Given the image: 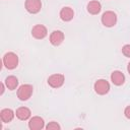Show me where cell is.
<instances>
[{
	"mask_svg": "<svg viewBox=\"0 0 130 130\" xmlns=\"http://www.w3.org/2000/svg\"><path fill=\"white\" fill-rule=\"evenodd\" d=\"M3 65L9 70L16 68L18 65V56L13 52L6 53L3 56Z\"/></svg>",
	"mask_w": 130,
	"mask_h": 130,
	"instance_id": "cell-1",
	"label": "cell"
},
{
	"mask_svg": "<svg viewBox=\"0 0 130 130\" xmlns=\"http://www.w3.org/2000/svg\"><path fill=\"white\" fill-rule=\"evenodd\" d=\"M34 92V87L31 84H22L17 88V98L20 101H27Z\"/></svg>",
	"mask_w": 130,
	"mask_h": 130,
	"instance_id": "cell-2",
	"label": "cell"
},
{
	"mask_svg": "<svg viewBox=\"0 0 130 130\" xmlns=\"http://www.w3.org/2000/svg\"><path fill=\"white\" fill-rule=\"evenodd\" d=\"M101 21H102L103 25H105L106 27H112L117 23V15L114 11L108 10L103 13Z\"/></svg>",
	"mask_w": 130,
	"mask_h": 130,
	"instance_id": "cell-3",
	"label": "cell"
},
{
	"mask_svg": "<svg viewBox=\"0 0 130 130\" xmlns=\"http://www.w3.org/2000/svg\"><path fill=\"white\" fill-rule=\"evenodd\" d=\"M93 89L100 95L107 94L110 91V83L106 79H98L93 84Z\"/></svg>",
	"mask_w": 130,
	"mask_h": 130,
	"instance_id": "cell-4",
	"label": "cell"
},
{
	"mask_svg": "<svg viewBox=\"0 0 130 130\" xmlns=\"http://www.w3.org/2000/svg\"><path fill=\"white\" fill-rule=\"evenodd\" d=\"M65 77L61 73H55L49 76L48 78V84L53 88H59L64 84Z\"/></svg>",
	"mask_w": 130,
	"mask_h": 130,
	"instance_id": "cell-5",
	"label": "cell"
},
{
	"mask_svg": "<svg viewBox=\"0 0 130 130\" xmlns=\"http://www.w3.org/2000/svg\"><path fill=\"white\" fill-rule=\"evenodd\" d=\"M24 6H25V9L27 12H29L31 14H36V13L40 12V10L42 8V2H41V0H25Z\"/></svg>",
	"mask_w": 130,
	"mask_h": 130,
	"instance_id": "cell-6",
	"label": "cell"
},
{
	"mask_svg": "<svg viewBox=\"0 0 130 130\" xmlns=\"http://www.w3.org/2000/svg\"><path fill=\"white\" fill-rule=\"evenodd\" d=\"M48 35L47 27L43 24H36L31 28V36L37 40H43Z\"/></svg>",
	"mask_w": 130,
	"mask_h": 130,
	"instance_id": "cell-7",
	"label": "cell"
},
{
	"mask_svg": "<svg viewBox=\"0 0 130 130\" xmlns=\"http://www.w3.org/2000/svg\"><path fill=\"white\" fill-rule=\"evenodd\" d=\"M28 128L30 130H41V129L45 128L44 119L40 116L30 117L28 120Z\"/></svg>",
	"mask_w": 130,
	"mask_h": 130,
	"instance_id": "cell-8",
	"label": "cell"
},
{
	"mask_svg": "<svg viewBox=\"0 0 130 130\" xmlns=\"http://www.w3.org/2000/svg\"><path fill=\"white\" fill-rule=\"evenodd\" d=\"M64 41V34L61 30H54L50 35V43L53 46H59Z\"/></svg>",
	"mask_w": 130,
	"mask_h": 130,
	"instance_id": "cell-9",
	"label": "cell"
},
{
	"mask_svg": "<svg viewBox=\"0 0 130 130\" xmlns=\"http://www.w3.org/2000/svg\"><path fill=\"white\" fill-rule=\"evenodd\" d=\"M59 15H60V18H61L63 21H65V22L70 21V20H72V18L74 17V10H73L71 7L66 6V7H63V8L60 10Z\"/></svg>",
	"mask_w": 130,
	"mask_h": 130,
	"instance_id": "cell-10",
	"label": "cell"
},
{
	"mask_svg": "<svg viewBox=\"0 0 130 130\" xmlns=\"http://www.w3.org/2000/svg\"><path fill=\"white\" fill-rule=\"evenodd\" d=\"M111 81L113 82V84L120 86L125 82V75L123 74V72H121L119 70L113 71L111 74Z\"/></svg>",
	"mask_w": 130,
	"mask_h": 130,
	"instance_id": "cell-11",
	"label": "cell"
},
{
	"mask_svg": "<svg viewBox=\"0 0 130 130\" xmlns=\"http://www.w3.org/2000/svg\"><path fill=\"white\" fill-rule=\"evenodd\" d=\"M15 116L21 120V121H25V120H28L31 116V112L28 108L26 107H19L16 111H15Z\"/></svg>",
	"mask_w": 130,
	"mask_h": 130,
	"instance_id": "cell-12",
	"label": "cell"
},
{
	"mask_svg": "<svg viewBox=\"0 0 130 130\" xmlns=\"http://www.w3.org/2000/svg\"><path fill=\"white\" fill-rule=\"evenodd\" d=\"M86 9H87V12L88 13H90L92 15H95V14H99L101 12L102 5H101V3L98 0H92V1H89L87 3Z\"/></svg>",
	"mask_w": 130,
	"mask_h": 130,
	"instance_id": "cell-13",
	"label": "cell"
},
{
	"mask_svg": "<svg viewBox=\"0 0 130 130\" xmlns=\"http://www.w3.org/2000/svg\"><path fill=\"white\" fill-rule=\"evenodd\" d=\"M14 116H15V113L11 109H8V108L3 109L0 112V119H1V121L3 123H9V122H11L13 120Z\"/></svg>",
	"mask_w": 130,
	"mask_h": 130,
	"instance_id": "cell-14",
	"label": "cell"
},
{
	"mask_svg": "<svg viewBox=\"0 0 130 130\" xmlns=\"http://www.w3.org/2000/svg\"><path fill=\"white\" fill-rule=\"evenodd\" d=\"M4 83H5L6 87H7L9 90H14V89L18 86V79H17V77H15L14 75H10V76L6 77Z\"/></svg>",
	"mask_w": 130,
	"mask_h": 130,
	"instance_id": "cell-15",
	"label": "cell"
},
{
	"mask_svg": "<svg viewBox=\"0 0 130 130\" xmlns=\"http://www.w3.org/2000/svg\"><path fill=\"white\" fill-rule=\"evenodd\" d=\"M45 128H46L47 130H60V129H61V126H60L57 122L52 121V122H50L47 126H45Z\"/></svg>",
	"mask_w": 130,
	"mask_h": 130,
	"instance_id": "cell-16",
	"label": "cell"
},
{
	"mask_svg": "<svg viewBox=\"0 0 130 130\" xmlns=\"http://www.w3.org/2000/svg\"><path fill=\"white\" fill-rule=\"evenodd\" d=\"M122 54H123L125 57L130 58V44L124 45V46L122 47Z\"/></svg>",
	"mask_w": 130,
	"mask_h": 130,
	"instance_id": "cell-17",
	"label": "cell"
},
{
	"mask_svg": "<svg viewBox=\"0 0 130 130\" xmlns=\"http://www.w3.org/2000/svg\"><path fill=\"white\" fill-rule=\"evenodd\" d=\"M124 115H125V117H126L127 119L130 120V106H127V107L125 108V110H124Z\"/></svg>",
	"mask_w": 130,
	"mask_h": 130,
	"instance_id": "cell-18",
	"label": "cell"
},
{
	"mask_svg": "<svg viewBox=\"0 0 130 130\" xmlns=\"http://www.w3.org/2000/svg\"><path fill=\"white\" fill-rule=\"evenodd\" d=\"M4 84L5 83H1V92H0V94H3V92H4Z\"/></svg>",
	"mask_w": 130,
	"mask_h": 130,
	"instance_id": "cell-19",
	"label": "cell"
},
{
	"mask_svg": "<svg viewBox=\"0 0 130 130\" xmlns=\"http://www.w3.org/2000/svg\"><path fill=\"white\" fill-rule=\"evenodd\" d=\"M127 71H128V73L130 74V62L128 63V66H127Z\"/></svg>",
	"mask_w": 130,
	"mask_h": 130,
	"instance_id": "cell-20",
	"label": "cell"
}]
</instances>
